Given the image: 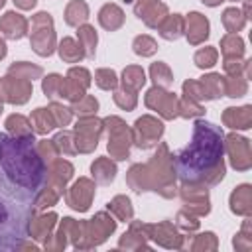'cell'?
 Wrapping results in <instances>:
<instances>
[{"label":"cell","mask_w":252,"mask_h":252,"mask_svg":"<svg viewBox=\"0 0 252 252\" xmlns=\"http://www.w3.org/2000/svg\"><path fill=\"white\" fill-rule=\"evenodd\" d=\"M49 110H51L53 120H55V124H57V126H67V124L71 122V116H73L71 108H65V106H63V104H59V102H51Z\"/></svg>","instance_id":"43"},{"label":"cell","mask_w":252,"mask_h":252,"mask_svg":"<svg viewBox=\"0 0 252 252\" xmlns=\"http://www.w3.org/2000/svg\"><path fill=\"white\" fill-rule=\"evenodd\" d=\"M146 83V75H144V69L142 67H136V65H130L124 69L122 73V89L126 91H132V93H138Z\"/></svg>","instance_id":"26"},{"label":"cell","mask_w":252,"mask_h":252,"mask_svg":"<svg viewBox=\"0 0 252 252\" xmlns=\"http://www.w3.org/2000/svg\"><path fill=\"white\" fill-rule=\"evenodd\" d=\"M205 6H211V8H215V6H219V4H222V2H226V0H201Z\"/></svg>","instance_id":"47"},{"label":"cell","mask_w":252,"mask_h":252,"mask_svg":"<svg viewBox=\"0 0 252 252\" xmlns=\"http://www.w3.org/2000/svg\"><path fill=\"white\" fill-rule=\"evenodd\" d=\"M71 177H73V165L69 161L57 159V161H51L49 163V179H47V185H51V189H55L57 193H63L65 183Z\"/></svg>","instance_id":"17"},{"label":"cell","mask_w":252,"mask_h":252,"mask_svg":"<svg viewBox=\"0 0 252 252\" xmlns=\"http://www.w3.org/2000/svg\"><path fill=\"white\" fill-rule=\"evenodd\" d=\"M6 128L12 136H33L32 130V122L28 118H24L22 114H12L6 118Z\"/></svg>","instance_id":"32"},{"label":"cell","mask_w":252,"mask_h":252,"mask_svg":"<svg viewBox=\"0 0 252 252\" xmlns=\"http://www.w3.org/2000/svg\"><path fill=\"white\" fill-rule=\"evenodd\" d=\"M110 138H108V152L114 159H126L128 158V150H130V142H132V132L126 128V124L116 118L110 116L104 120Z\"/></svg>","instance_id":"5"},{"label":"cell","mask_w":252,"mask_h":252,"mask_svg":"<svg viewBox=\"0 0 252 252\" xmlns=\"http://www.w3.org/2000/svg\"><path fill=\"white\" fill-rule=\"evenodd\" d=\"M57 51H59V57H61L63 61H67V63H79V61L85 57L83 47H81L79 41H75L73 37H63V39L59 41Z\"/></svg>","instance_id":"25"},{"label":"cell","mask_w":252,"mask_h":252,"mask_svg":"<svg viewBox=\"0 0 252 252\" xmlns=\"http://www.w3.org/2000/svg\"><path fill=\"white\" fill-rule=\"evenodd\" d=\"M183 33L187 35V41L191 45H199L209 37V20L199 14V12H191L185 18V30Z\"/></svg>","instance_id":"14"},{"label":"cell","mask_w":252,"mask_h":252,"mask_svg":"<svg viewBox=\"0 0 252 252\" xmlns=\"http://www.w3.org/2000/svg\"><path fill=\"white\" fill-rule=\"evenodd\" d=\"M53 144L57 148V152H63L67 156H73L77 154V148H75V136L71 132H59L55 138H53Z\"/></svg>","instance_id":"40"},{"label":"cell","mask_w":252,"mask_h":252,"mask_svg":"<svg viewBox=\"0 0 252 252\" xmlns=\"http://www.w3.org/2000/svg\"><path fill=\"white\" fill-rule=\"evenodd\" d=\"M146 106L156 110L158 114H161L167 120H171L179 114V98L161 87H154L146 93Z\"/></svg>","instance_id":"8"},{"label":"cell","mask_w":252,"mask_h":252,"mask_svg":"<svg viewBox=\"0 0 252 252\" xmlns=\"http://www.w3.org/2000/svg\"><path fill=\"white\" fill-rule=\"evenodd\" d=\"M77 37H79V45L83 47V53H85V57L93 59V57H94V51H96V41H98L94 28H93V26H89V24H83V26H79Z\"/></svg>","instance_id":"24"},{"label":"cell","mask_w":252,"mask_h":252,"mask_svg":"<svg viewBox=\"0 0 252 252\" xmlns=\"http://www.w3.org/2000/svg\"><path fill=\"white\" fill-rule=\"evenodd\" d=\"M230 211L242 217H248L252 213V187L248 183L238 185L230 193Z\"/></svg>","instance_id":"18"},{"label":"cell","mask_w":252,"mask_h":252,"mask_svg":"<svg viewBox=\"0 0 252 252\" xmlns=\"http://www.w3.org/2000/svg\"><path fill=\"white\" fill-rule=\"evenodd\" d=\"M4 4H6V0H0V8H2V6H4Z\"/></svg>","instance_id":"49"},{"label":"cell","mask_w":252,"mask_h":252,"mask_svg":"<svg viewBox=\"0 0 252 252\" xmlns=\"http://www.w3.org/2000/svg\"><path fill=\"white\" fill-rule=\"evenodd\" d=\"M102 126H104V122L96 120L94 116L81 118L75 126V148H77V152H83V154L93 152L96 148Z\"/></svg>","instance_id":"6"},{"label":"cell","mask_w":252,"mask_h":252,"mask_svg":"<svg viewBox=\"0 0 252 252\" xmlns=\"http://www.w3.org/2000/svg\"><path fill=\"white\" fill-rule=\"evenodd\" d=\"M94 195V185L87 179V177H81L79 181H75V185L69 189V193L65 195L67 203L71 209L75 211H87L89 205H91V199Z\"/></svg>","instance_id":"11"},{"label":"cell","mask_w":252,"mask_h":252,"mask_svg":"<svg viewBox=\"0 0 252 252\" xmlns=\"http://www.w3.org/2000/svg\"><path fill=\"white\" fill-rule=\"evenodd\" d=\"M224 134L222 128L207 120H197L193 138L173 161V173L183 183L217 185L224 177Z\"/></svg>","instance_id":"2"},{"label":"cell","mask_w":252,"mask_h":252,"mask_svg":"<svg viewBox=\"0 0 252 252\" xmlns=\"http://www.w3.org/2000/svg\"><path fill=\"white\" fill-rule=\"evenodd\" d=\"M32 96V81L20 79L14 75H6L0 81V100L10 104H24Z\"/></svg>","instance_id":"10"},{"label":"cell","mask_w":252,"mask_h":252,"mask_svg":"<svg viewBox=\"0 0 252 252\" xmlns=\"http://www.w3.org/2000/svg\"><path fill=\"white\" fill-rule=\"evenodd\" d=\"M232 2H244V0H232Z\"/></svg>","instance_id":"51"},{"label":"cell","mask_w":252,"mask_h":252,"mask_svg":"<svg viewBox=\"0 0 252 252\" xmlns=\"http://www.w3.org/2000/svg\"><path fill=\"white\" fill-rule=\"evenodd\" d=\"M89 20V6L83 0H71L65 8V22L67 26L79 28Z\"/></svg>","instance_id":"23"},{"label":"cell","mask_w":252,"mask_h":252,"mask_svg":"<svg viewBox=\"0 0 252 252\" xmlns=\"http://www.w3.org/2000/svg\"><path fill=\"white\" fill-rule=\"evenodd\" d=\"M159 28V35L167 41H175L183 35V30H185V20L179 16V14H173V16H165L163 22L158 26Z\"/></svg>","instance_id":"20"},{"label":"cell","mask_w":252,"mask_h":252,"mask_svg":"<svg viewBox=\"0 0 252 252\" xmlns=\"http://www.w3.org/2000/svg\"><path fill=\"white\" fill-rule=\"evenodd\" d=\"M224 150L228 154L230 165L236 171H246L252 165V152H250V140L238 134H228L224 138Z\"/></svg>","instance_id":"7"},{"label":"cell","mask_w":252,"mask_h":252,"mask_svg":"<svg viewBox=\"0 0 252 252\" xmlns=\"http://www.w3.org/2000/svg\"><path fill=\"white\" fill-rule=\"evenodd\" d=\"M91 171H93V177L96 183L100 185H108L114 181L116 177V165L114 161H110L108 158H98L93 165H91Z\"/></svg>","instance_id":"21"},{"label":"cell","mask_w":252,"mask_h":252,"mask_svg":"<svg viewBox=\"0 0 252 252\" xmlns=\"http://www.w3.org/2000/svg\"><path fill=\"white\" fill-rule=\"evenodd\" d=\"M114 102H116L122 110H134L138 98H136V93L122 89V91H116V93H114Z\"/></svg>","instance_id":"42"},{"label":"cell","mask_w":252,"mask_h":252,"mask_svg":"<svg viewBox=\"0 0 252 252\" xmlns=\"http://www.w3.org/2000/svg\"><path fill=\"white\" fill-rule=\"evenodd\" d=\"M32 126L37 134H47L51 132L57 124L53 120V114L49 108H35L33 114H32Z\"/></svg>","instance_id":"28"},{"label":"cell","mask_w":252,"mask_h":252,"mask_svg":"<svg viewBox=\"0 0 252 252\" xmlns=\"http://www.w3.org/2000/svg\"><path fill=\"white\" fill-rule=\"evenodd\" d=\"M0 30L8 39H22L28 33V22L22 14L6 12L0 20Z\"/></svg>","instance_id":"15"},{"label":"cell","mask_w":252,"mask_h":252,"mask_svg":"<svg viewBox=\"0 0 252 252\" xmlns=\"http://www.w3.org/2000/svg\"><path fill=\"white\" fill-rule=\"evenodd\" d=\"M67 79L75 81V83L81 85L83 89H87V87L91 85V75H89V71L83 69V67H71L69 73H67Z\"/></svg>","instance_id":"45"},{"label":"cell","mask_w":252,"mask_h":252,"mask_svg":"<svg viewBox=\"0 0 252 252\" xmlns=\"http://www.w3.org/2000/svg\"><path fill=\"white\" fill-rule=\"evenodd\" d=\"M98 24L106 32H116L124 24V12L118 4H104L98 12Z\"/></svg>","instance_id":"19"},{"label":"cell","mask_w":252,"mask_h":252,"mask_svg":"<svg viewBox=\"0 0 252 252\" xmlns=\"http://www.w3.org/2000/svg\"><path fill=\"white\" fill-rule=\"evenodd\" d=\"M183 94L187 96V98H191V100H197V102H201V100H207L205 98V91H203V87H201V83L199 81H185L183 83Z\"/></svg>","instance_id":"44"},{"label":"cell","mask_w":252,"mask_h":252,"mask_svg":"<svg viewBox=\"0 0 252 252\" xmlns=\"http://www.w3.org/2000/svg\"><path fill=\"white\" fill-rule=\"evenodd\" d=\"M0 112H2V100H0Z\"/></svg>","instance_id":"50"},{"label":"cell","mask_w":252,"mask_h":252,"mask_svg":"<svg viewBox=\"0 0 252 252\" xmlns=\"http://www.w3.org/2000/svg\"><path fill=\"white\" fill-rule=\"evenodd\" d=\"M181 197L185 201V207L189 211H195L199 215H207L209 213V195H207V187H195V183H183L181 187Z\"/></svg>","instance_id":"13"},{"label":"cell","mask_w":252,"mask_h":252,"mask_svg":"<svg viewBox=\"0 0 252 252\" xmlns=\"http://www.w3.org/2000/svg\"><path fill=\"white\" fill-rule=\"evenodd\" d=\"M163 134V124L154 118V116H142L136 120L134 124V132H132V142H136L138 148L148 150L152 146L158 144V140Z\"/></svg>","instance_id":"9"},{"label":"cell","mask_w":252,"mask_h":252,"mask_svg":"<svg viewBox=\"0 0 252 252\" xmlns=\"http://www.w3.org/2000/svg\"><path fill=\"white\" fill-rule=\"evenodd\" d=\"M108 209L112 211V213H116L118 215V219L120 220H130L132 219V205H130V199L128 197H122V195H118V197H114L110 203H108Z\"/></svg>","instance_id":"36"},{"label":"cell","mask_w":252,"mask_h":252,"mask_svg":"<svg viewBox=\"0 0 252 252\" xmlns=\"http://www.w3.org/2000/svg\"><path fill=\"white\" fill-rule=\"evenodd\" d=\"M150 77H152V81H154L156 87L169 89V87L173 85V75H171L169 67H167L165 63H161V61L152 63V67H150Z\"/></svg>","instance_id":"31"},{"label":"cell","mask_w":252,"mask_h":252,"mask_svg":"<svg viewBox=\"0 0 252 252\" xmlns=\"http://www.w3.org/2000/svg\"><path fill=\"white\" fill-rule=\"evenodd\" d=\"M96 110H98V100H96L94 96H91V94L81 96V98L75 100L73 106H71V112L77 114V116H81V118H85V116H94Z\"/></svg>","instance_id":"33"},{"label":"cell","mask_w":252,"mask_h":252,"mask_svg":"<svg viewBox=\"0 0 252 252\" xmlns=\"http://www.w3.org/2000/svg\"><path fill=\"white\" fill-rule=\"evenodd\" d=\"M220 53L224 59H242L244 57V41L238 33H226L220 39Z\"/></svg>","instance_id":"22"},{"label":"cell","mask_w":252,"mask_h":252,"mask_svg":"<svg viewBox=\"0 0 252 252\" xmlns=\"http://www.w3.org/2000/svg\"><path fill=\"white\" fill-rule=\"evenodd\" d=\"M217 57H219V51L215 47H203L195 53L193 61L199 69H211L215 63H217Z\"/></svg>","instance_id":"39"},{"label":"cell","mask_w":252,"mask_h":252,"mask_svg":"<svg viewBox=\"0 0 252 252\" xmlns=\"http://www.w3.org/2000/svg\"><path fill=\"white\" fill-rule=\"evenodd\" d=\"M246 22L248 20L244 18V14L238 8H226L222 12V26L228 33H238L246 26Z\"/></svg>","instance_id":"29"},{"label":"cell","mask_w":252,"mask_h":252,"mask_svg":"<svg viewBox=\"0 0 252 252\" xmlns=\"http://www.w3.org/2000/svg\"><path fill=\"white\" fill-rule=\"evenodd\" d=\"M199 83H201V87L205 91V98L207 100H215V98L224 94V91H222V77L219 73H209V75L201 77Z\"/></svg>","instance_id":"27"},{"label":"cell","mask_w":252,"mask_h":252,"mask_svg":"<svg viewBox=\"0 0 252 252\" xmlns=\"http://www.w3.org/2000/svg\"><path fill=\"white\" fill-rule=\"evenodd\" d=\"M47 179L49 165L39 156L33 136L0 134V201L33 213Z\"/></svg>","instance_id":"1"},{"label":"cell","mask_w":252,"mask_h":252,"mask_svg":"<svg viewBox=\"0 0 252 252\" xmlns=\"http://www.w3.org/2000/svg\"><path fill=\"white\" fill-rule=\"evenodd\" d=\"M134 12L140 20H144L146 26L158 28L167 16V6L158 0H138V4L134 6Z\"/></svg>","instance_id":"12"},{"label":"cell","mask_w":252,"mask_h":252,"mask_svg":"<svg viewBox=\"0 0 252 252\" xmlns=\"http://www.w3.org/2000/svg\"><path fill=\"white\" fill-rule=\"evenodd\" d=\"M222 122L224 126L232 130H248L252 126V106H240V108H226L222 112Z\"/></svg>","instance_id":"16"},{"label":"cell","mask_w":252,"mask_h":252,"mask_svg":"<svg viewBox=\"0 0 252 252\" xmlns=\"http://www.w3.org/2000/svg\"><path fill=\"white\" fill-rule=\"evenodd\" d=\"M179 114L183 118H195V116H203L205 114V108L197 100H191V98L183 96L179 100Z\"/></svg>","instance_id":"41"},{"label":"cell","mask_w":252,"mask_h":252,"mask_svg":"<svg viewBox=\"0 0 252 252\" xmlns=\"http://www.w3.org/2000/svg\"><path fill=\"white\" fill-rule=\"evenodd\" d=\"M132 49L136 55H142V57H152L156 51H158V43L154 37L150 35H138L132 43Z\"/></svg>","instance_id":"35"},{"label":"cell","mask_w":252,"mask_h":252,"mask_svg":"<svg viewBox=\"0 0 252 252\" xmlns=\"http://www.w3.org/2000/svg\"><path fill=\"white\" fill-rule=\"evenodd\" d=\"M32 211L0 201V250H18L30 234Z\"/></svg>","instance_id":"3"},{"label":"cell","mask_w":252,"mask_h":252,"mask_svg":"<svg viewBox=\"0 0 252 252\" xmlns=\"http://www.w3.org/2000/svg\"><path fill=\"white\" fill-rule=\"evenodd\" d=\"M41 73H43L41 67L32 65V63H26V61H20V63L10 65V75H16V77H20V79H28V81L39 79Z\"/></svg>","instance_id":"34"},{"label":"cell","mask_w":252,"mask_h":252,"mask_svg":"<svg viewBox=\"0 0 252 252\" xmlns=\"http://www.w3.org/2000/svg\"><path fill=\"white\" fill-rule=\"evenodd\" d=\"M14 4H16L20 10H32V8L37 4V0H14Z\"/></svg>","instance_id":"46"},{"label":"cell","mask_w":252,"mask_h":252,"mask_svg":"<svg viewBox=\"0 0 252 252\" xmlns=\"http://www.w3.org/2000/svg\"><path fill=\"white\" fill-rule=\"evenodd\" d=\"M222 91L230 98L244 96L246 91H248V79H244L240 75H236V77H222Z\"/></svg>","instance_id":"30"},{"label":"cell","mask_w":252,"mask_h":252,"mask_svg":"<svg viewBox=\"0 0 252 252\" xmlns=\"http://www.w3.org/2000/svg\"><path fill=\"white\" fill-rule=\"evenodd\" d=\"M43 93L47 98H61V89H63V77L57 75V73H51L43 79V85H41Z\"/></svg>","instance_id":"38"},{"label":"cell","mask_w":252,"mask_h":252,"mask_svg":"<svg viewBox=\"0 0 252 252\" xmlns=\"http://www.w3.org/2000/svg\"><path fill=\"white\" fill-rule=\"evenodd\" d=\"M6 53H8V49H6V43H4V39L0 37V59H4V57H6Z\"/></svg>","instance_id":"48"},{"label":"cell","mask_w":252,"mask_h":252,"mask_svg":"<svg viewBox=\"0 0 252 252\" xmlns=\"http://www.w3.org/2000/svg\"><path fill=\"white\" fill-rule=\"evenodd\" d=\"M32 49L41 55L49 57L55 51V32H53V18L47 12H39L32 18Z\"/></svg>","instance_id":"4"},{"label":"cell","mask_w":252,"mask_h":252,"mask_svg":"<svg viewBox=\"0 0 252 252\" xmlns=\"http://www.w3.org/2000/svg\"><path fill=\"white\" fill-rule=\"evenodd\" d=\"M94 83L102 91H114L118 87V77L112 69H98L94 73Z\"/></svg>","instance_id":"37"}]
</instances>
